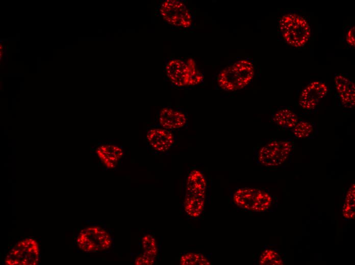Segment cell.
I'll use <instances>...</instances> for the list:
<instances>
[{
    "mask_svg": "<svg viewBox=\"0 0 355 265\" xmlns=\"http://www.w3.org/2000/svg\"><path fill=\"white\" fill-rule=\"evenodd\" d=\"M180 264L182 265H208L211 262L206 255L195 253H188L182 255L180 258Z\"/></svg>",
    "mask_w": 355,
    "mask_h": 265,
    "instance_id": "17",
    "label": "cell"
},
{
    "mask_svg": "<svg viewBox=\"0 0 355 265\" xmlns=\"http://www.w3.org/2000/svg\"><path fill=\"white\" fill-rule=\"evenodd\" d=\"M155 258L143 253L139 255L135 259V264L137 265H151L155 262Z\"/></svg>",
    "mask_w": 355,
    "mask_h": 265,
    "instance_id": "21",
    "label": "cell"
},
{
    "mask_svg": "<svg viewBox=\"0 0 355 265\" xmlns=\"http://www.w3.org/2000/svg\"><path fill=\"white\" fill-rule=\"evenodd\" d=\"M261 265H282L283 262L280 254L276 251L267 249L264 250L259 258Z\"/></svg>",
    "mask_w": 355,
    "mask_h": 265,
    "instance_id": "18",
    "label": "cell"
},
{
    "mask_svg": "<svg viewBox=\"0 0 355 265\" xmlns=\"http://www.w3.org/2000/svg\"><path fill=\"white\" fill-rule=\"evenodd\" d=\"M159 11L163 19L172 25L189 28L192 25V14L181 1H164L160 5Z\"/></svg>",
    "mask_w": 355,
    "mask_h": 265,
    "instance_id": "6",
    "label": "cell"
},
{
    "mask_svg": "<svg viewBox=\"0 0 355 265\" xmlns=\"http://www.w3.org/2000/svg\"><path fill=\"white\" fill-rule=\"evenodd\" d=\"M164 70L169 80L177 87L193 86L204 81L203 75L192 59H171L166 63Z\"/></svg>",
    "mask_w": 355,
    "mask_h": 265,
    "instance_id": "2",
    "label": "cell"
},
{
    "mask_svg": "<svg viewBox=\"0 0 355 265\" xmlns=\"http://www.w3.org/2000/svg\"><path fill=\"white\" fill-rule=\"evenodd\" d=\"M207 180L203 173L194 170L188 175L184 204L193 208L203 209L205 204Z\"/></svg>",
    "mask_w": 355,
    "mask_h": 265,
    "instance_id": "9",
    "label": "cell"
},
{
    "mask_svg": "<svg viewBox=\"0 0 355 265\" xmlns=\"http://www.w3.org/2000/svg\"><path fill=\"white\" fill-rule=\"evenodd\" d=\"M354 31V26L351 28L348 31L346 37L347 43L353 47H354L355 44Z\"/></svg>",
    "mask_w": 355,
    "mask_h": 265,
    "instance_id": "22",
    "label": "cell"
},
{
    "mask_svg": "<svg viewBox=\"0 0 355 265\" xmlns=\"http://www.w3.org/2000/svg\"><path fill=\"white\" fill-rule=\"evenodd\" d=\"M40 258L37 241L32 237L17 242L7 254L5 263L7 265H36Z\"/></svg>",
    "mask_w": 355,
    "mask_h": 265,
    "instance_id": "5",
    "label": "cell"
},
{
    "mask_svg": "<svg viewBox=\"0 0 355 265\" xmlns=\"http://www.w3.org/2000/svg\"><path fill=\"white\" fill-rule=\"evenodd\" d=\"M334 81L342 104L347 108H353L355 102L354 83L340 74L335 76Z\"/></svg>",
    "mask_w": 355,
    "mask_h": 265,
    "instance_id": "13",
    "label": "cell"
},
{
    "mask_svg": "<svg viewBox=\"0 0 355 265\" xmlns=\"http://www.w3.org/2000/svg\"><path fill=\"white\" fill-rule=\"evenodd\" d=\"M233 201L237 206L244 209L263 212L270 207L272 199L268 193L260 189L242 188L234 193Z\"/></svg>",
    "mask_w": 355,
    "mask_h": 265,
    "instance_id": "4",
    "label": "cell"
},
{
    "mask_svg": "<svg viewBox=\"0 0 355 265\" xmlns=\"http://www.w3.org/2000/svg\"><path fill=\"white\" fill-rule=\"evenodd\" d=\"M77 242L82 251L92 252L109 248L112 241L109 234L104 229L98 226H90L81 230Z\"/></svg>",
    "mask_w": 355,
    "mask_h": 265,
    "instance_id": "7",
    "label": "cell"
},
{
    "mask_svg": "<svg viewBox=\"0 0 355 265\" xmlns=\"http://www.w3.org/2000/svg\"><path fill=\"white\" fill-rule=\"evenodd\" d=\"M273 121L277 125L285 128H293L298 122L296 115L288 109H282L272 116Z\"/></svg>",
    "mask_w": 355,
    "mask_h": 265,
    "instance_id": "15",
    "label": "cell"
},
{
    "mask_svg": "<svg viewBox=\"0 0 355 265\" xmlns=\"http://www.w3.org/2000/svg\"><path fill=\"white\" fill-rule=\"evenodd\" d=\"M146 139L149 145L160 152L168 151L175 142V137L170 130L163 127H154L149 129Z\"/></svg>",
    "mask_w": 355,
    "mask_h": 265,
    "instance_id": "11",
    "label": "cell"
},
{
    "mask_svg": "<svg viewBox=\"0 0 355 265\" xmlns=\"http://www.w3.org/2000/svg\"><path fill=\"white\" fill-rule=\"evenodd\" d=\"M96 154L107 168L113 169L122 157L123 152L118 146L105 145L97 148Z\"/></svg>",
    "mask_w": 355,
    "mask_h": 265,
    "instance_id": "14",
    "label": "cell"
},
{
    "mask_svg": "<svg viewBox=\"0 0 355 265\" xmlns=\"http://www.w3.org/2000/svg\"><path fill=\"white\" fill-rule=\"evenodd\" d=\"M291 150L292 144L289 141H273L261 148L258 160L266 167H278L286 161Z\"/></svg>",
    "mask_w": 355,
    "mask_h": 265,
    "instance_id": "8",
    "label": "cell"
},
{
    "mask_svg": "<svg viewBox=\"0 0 355 265\" xmlns=\"http://www.w3.org/2000/svg\"><path fill=\"white\" fill-rule=\"evenodd\" d=\"M161 126L168 130L179 129L187 122L186 114L183 112L170 107L163 108L159 114Z\"/></svg>",
    "mask_w": 355,
    "mask_h": 265,
    "instance_id": "12",
    "label": "cell"
},
{
    "mask_svg": "<svg viewBox=\"0 0 355 265\" xmlns=\"http://www.w3.org/2000/svg\"><path fill=\"white\" fill-rule=\"evenodd\" d=\"M343 216L348 219L354 218L355 216V186L352 184L346 196L342 209Z\"/></svg>",
    "mask_w": 355,
    "mask_h": 265,
    "instance_id": "16",
    "label": "cell"
},
{
    "mask_svg": "<svg viewBox=\"0 0 355 265\" xmlns=\"http://www.w3.org/2000/svg\"><path fill=\"white\" fill-rule=\"evenodd\" d=\"M254 73L252 62L248 59H241L220 72L217 83L224 91H235L245 87L252 80Z\"/></svg>",
    "mask_w": 355,
    "mask_h": 265,
    "instance_id": "1",
    "label": "cell"
},
{
    "mask_svg": "<svg viewBox=\"0 0 355 265\" xmlns=\"http://www.w3.org/2000/svg\"><path fill=\"white\" fill-rule=\"evenodd\" d=\"M141 242L143 253L155 258L158 248L155 237L149 234L145 235L143 237Z\"/></svg>",
    "mask_w": 355,
    "mask_h": 265,
    "instance_id": "19",
    "label": "cell"
},
{
    "mask_svg": "<svg viewBox=\"0 0 355 265\" xmlns=\"http://www.w3.org/2000/svg\"><path fill=\"white\" fill-rule=\"evenodd\" d=\"M325 84L314 81L308 85L302 90L299 98V104L304 110L314 109L327 92Z\"/></svg>",
    "mask_w": 355,
    "mask_h": 265,
    "instance_id": "10",
    "label": "cell"
},
{
    "mask_svg": "<svg viewBox=\"0 0 355 265\" xmlns=\"http://www.w3.org/2000/svg\"><path fill=\"white\" fill-rule=\"evenodd\" d=\"M278 29L284 40L296 48L305 45L311 35L310 26L308 21L296 13L283 15L279 20Z\"/></svg>",
    "mask_w": 355,
    "mask_h": 265,
    "instance_id": "3",
    "label": "cell"
},
{
    "mask_svg": "<svg viewBox=\"0 0 355 265\" xmlns=\"http://www.w3.org/2000/svg\"><path fill=\"white\" fill-rule=\"evenodd\" d=\"M292 129L294 137L300 139L309 137L313 130L312 125L305 121L298 122Z\"/></svg>",
    "mask_w": 355,
    "mask_h": 265,
    "instance_id": "20",
    "label": "cell"
}]
</instances>
